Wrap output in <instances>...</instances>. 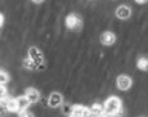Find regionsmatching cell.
<instances>
[{"label": "cell", "mask_w": 148, "mask_h": 117, "mask_svg": "<svg viewBox=\"0 0 148 117\" xmlns=\"http://www.w3.org/2000/svg\"><path fill=\"white\" fill-rule=\"evenodd\" d=\"M115 13L119 19L125 21V19H129L132 17V8L129 5H120V7H117Z\"/></svg>", "instance_id": "52a82bcc"}, {"label": "cell", "mask_w": 148, "mask_h": 117, "mask_svg": "<svg viewBox=\"0 0 148 117\" xmlns=\"http://www.w3.org/2000/svg\"><path fill=\"white\" fill-rule=\"evenodd\" d=\"M135 3H138V4H146V3H148V0H135Z\"/></svg>", "instance_id": "e0dca14e"}, {"label": "cell", "mask_w": 148, "mask_h": 117, "mask_svg": "<svg viewBox=\"0 0 148 117\" xmlns=\"http://www.w3.org/2000/svg\"><path fill=\"white\" fill-rule=\"evenodd\" d=\"M136 67H138L140 71L147 72V71H148V55L139 57L138 61H136Z\"/></svg>", "instance_id": "7c38bea8"}, {"label": "cell", "mask_w": 148, "mask_h": 117, "mask_svg": "<svg viewBox=\"0 0 148 117\" xmlns=\"http://www.w3.org/2000/svg\"><path fill=\"white\" fill-rule=\"evenodd\" d=\"M17 102H18V107H19V111H23V109H27L30 107L31 102L28 101V98L26 95H19L17 96Z\"/></svg>", "instance_id": "8fae6325"}, {"label": "cell", "mask_w": 148, "mask_h": 117, "mask_svg": "<svg viewBox=\"0 0 148 117\" xmlns=\"http://www.w3.org/2000/svg\"><path fill=\"white\" fill-rule=\"evenodd\" d=\"M99 41L104 47H111V45H113L116 42V35L113 32H111V31H104L101 35V38H99Z\"/></svg>", "instance_id": "8992f818"}, {"label": "cell", "mask_w": 148, "mask_h": 117, "mask_svg": "<svg viewBox=\"0 0 148 117\" xmlns=\"http://www.w3.org/2000/svg\"><path fill=\"white\" fill-rule=\"evenodd\" d=\"M18 117H34V115L28 109H23L18 112Z\"/></svg>", "instance_id": "9a60e30c"}, {"label": "cell", "mask_w": 148, "mask_h": 117, "mask_svg": "<svg viewBox=\"0 0 148 117\" xmlns=\"http://www.w3.org/2000/svg\"><path fill=\"white\" fill-rule=\"evenodd\" d=\"M28 57H30L31 59H34V62H35L36 64H38L39 68H41V64L44 63V55H42V53L40 52V49L36 47H31L30 49H28Z\"/></svg>", "instance_id": "277c9868"}, {"label": "cell", "mask_w": 148, "mask_h": 117, "mask_svg": "<svg viewBox=\"0 0 148 117\" xmlns=\"http://www.w3.org/2000/svg\"><path fill=\"white\" fill-rule=\"evenodd\" d=\"M22 66H23V68H26V70H38V64L35 63V62H34V59H31L30 57H26V58L23 59V61H22Z\"/></svg>", "instance_id": "4fadbf2b"}, {"label": "cell", "mask_w": 148, "mask_h": 117, "mask_svg": "<svg viewBox=\"0 0 148 117\" xmlns=\"http://www.w3.org/2000/svg\"><path fill=\"white\" fill-rule=\"evenodd\" d=\"M32 3H35V4H41V3H44L45 0H31Z\"/></svg>", "instance_id": "ac0fdd59"}, {"label": "cell", "mask_w": 148, "mask_h": 117, "mask_svg": "<svg viewBox=\"0 0 148 117\" xmlns=\"http://www.w3.org/2000/svg\"><path fill=\"white\" fill-rule=\"evenodd\" d=\"M121 111V99L119 96H110L106 102H104V113L107 115H112Z\"/></svg>", "instance_id": "7a4b0ae2"}, {"label": "cell", "mask_w": 148, "mask_h": 117, "mask_svg": "<svg viewBox=\"0 0 148 117\" xmlns=\"http://www.w3.org/2000/svg\"><path fill=\"white\" fill-rule=\"evenodd\" d=\"M70 117H89L90 116V108L85 105L75 104L71 107V111L68 113Z\"/></svg>", "instance_id": "3957f363"}, {"label": "cell", "mask_w": 148, "mask_h": 117, "mask_svg": "<svg viewBox=\"0 0 148 117\" xmlns=\"http://www.w3.org/2000/svg\"><path fill=\"white\" fill-rule=\"evenodd\" d=\"M62 102H63V98H62V95L58 93V91L52 93L49 96V99H48V104H49V107H52V108L59 107V105L62 104Z\"/></svg>", "instance_id": "ba28073f"}, {"label": "cell", "mask_w": 148, "mask_h": 117, "mask_svg": "<svg viewBox=\"0 0 148 117\" xmlns=\"http://www.w3.org/2000/svg\"><path fill=\"white\" fill-rule=\"evenodd\" d=\"M90 115L93 117H102L104 115V104L101 103H94L93 105H90Z\"/></svg>", "instance_id": "30bf717a"}, {"label": "cell", "mask_w": 148, "mask_h": 117, "mask_svg": "<svg viewBox=\"0 0 148 117\" xmlns=\"http://www.w3.org/2000/svg\"><path fill=\"white\" fill-rule=\"evenodd\" d=\"M25 95L28 98L31 104L39 102V99H40V93H39V90L35 89V88H27L26 91H25Z\"/></svg>", "instance_id": "9c48e42d"}, {"label": "cell", "mask_w": 148, "mask_h": 117, "mask_svg": "<svg viewBox=\"0 0 148 117\" xmlns=\"http://www.w3.org/2000/svg\"><path fill=\"white\" fill-rule=\"evenodd\" d=\"M4 25V14H0V26Z\"/></svg>", "instance_id": "2e32d148"}, {"label": "cell", "mask_w": 148, "mask_h": 117, "mask_svg": "<svg viewBox=\"0 0 148 117\" xmlns=\"http://www.w3.org/2000/svg\"><path fill=\"white\" fill-rule=\"evenodd\" d=\"M132 84H133V80L130 79V76L127 75H120L116 80V85L117 88L122 91H126L132 88Z\"/></svg>", "instance_id": "5b68a950"}, {"label": "cell", "mask_w": 148, "mask_h": 117, "mask_svg": "<svg viewBox=\"0 0 148 117\" xmlns=\"http://www.w3.org/2000/svg\"><path fill=\"white\" fill-rule=\"evenodd\" d=\"M64 23H66V27L71 31H80L82 28V19L79 14L76 13H71L68 14L64 19Z\"/></svg>", "instance_id": "6da1fadb"}, {"label": "cell", "mask_w": 148, "mask_h": 117, "mask_svg": "<svg viewBox=\"0 0 148 117\" xmlns=\"http://www.w3.org/2000/svg\"><path fill=\"white\" fill-rule=\"evenodd\" d=\"M8 81H9V75L7 73V71L1 70V71H0V84L5 85Z\"/></svg>", "instance_id": "5bb4252c"}]
</instances>
